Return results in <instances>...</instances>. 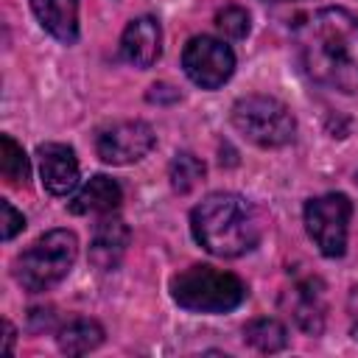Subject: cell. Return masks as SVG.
I'll list each match as a JSON object with an SVG mask.
<instances>
[{
  "instance_id": "1",
  "label": "cell",
  "mask_w": 358,
  "mask_h": 358,
  "mask_svg": "<svg viewBox=\"0 0 358 358\" xmlns=\"http://www.w3.org/2000/svg\"><path fill=\"white\" fill-rule=\"evenodd\" d=\"M305 73L330 90L358 92V17L347 8H322L296 31Z\"/></svg>"
},
{
  "instance_id": "2",
  "label": "cell",
  "mask_w": 358,
  "mask_h": 358,
  "mask_svg": "<svg viewBox=\"0 0 358 358\" xmlns=\"http://www.w3.org/2000/svg\"><path fill=\"white\" fill-rule=\"evenodd\" d=\"M193 238L215 257H238L257 246V210L238 193H210L190 213Z\"/></svg>"
},
{
  "instance_id": "3",
  "label": "cell",
  "mask_w": 358,
  "mask_h": 358,
  "mask_svg": "<svg viewBox=\"0 0 358 358\" xmlns=\"http://www.w3.org/2000/svg\"><path fill=\"white\" fill-rule=\"evenodd\" d=\"M171 296L193 313H227L246 299V285L232 271L213 266H190L171 280Z\"/></svg>"
},
{
  "instance_id": "4",
  "label": "cell",
  "mask_w": 358,
  "mask_h": 358,
  "mask_svg": "<svg viewBox=\"0 0 358 358\" xmlns=\"http://www.w3.org/2000/svg\"><path fill=\"white\" fill-rule=\"evenodd\" d=\"M78 255V241L70 229L45 232L34 246H28L14 260V277L25 291H50L67 277Z\"/></svg>"
},
{
  "instance_id": "5",
  "label": "cell",
  "mask_w": 358,
  "mask_h": 358,
  "mask_svg": "<svg viewBox=\"0 0 358 358\" xmlns=\"http://www.w3.org/2000/svg\"><path fill=\"white\" fill-rule=\"evenodd\" d=\"M232 126L255 145L277 148L294 140L296 123L285 103L271 95H246L232 106Z\"/></svg>"
},
{
  "instance_id": "6",
  "label": "cell",
  "mask_w": 358,
  "mask_h": 358,
  "mask_svg": "<svg viewBox=\"0 0 358 358\" xmlns=\"http://www.w3.org/2000/svg\"><path fill=\"white\" fill-rule=\"evenodd\" d=\"M352 201L344 193H324L305 204V227L324 257H341L347 249Z\"/></svg>"
},
{
  "instance_id": "7",
  "label": "cell",
  "mask_w": 358,
  "mask_h": 358,
  "mask_svg": "<svg viewBox=\"0 0 358 358\" xmlns=\"http://www.w3.org/2000/svg\"><path fill=\"white\" fill-rule=\"evenodd\" d=\"M182 67L201 90H215L229 81L235 70V53L229 45L213 36H193L182 50Z\"/></svg>"
},
{
  "instance_id": "8",
  "label": "cell",
  "mask_w": 358,
  "mask_h": 358,
  "mask_svg": "<svg viewBox=\"0 0 358 358\" xmlns=\"http://www.w3.org/2000/svg\"><path fill=\"white\" fill-rule=\"evenodd\" d=\"M154 129L143 120H123L103 129L95 140L98 157L109 165H129L143 159L154 148Z\"/></svg>"
},
{
  "instance_id": "9",
  "label": "cell",
  "mask_w": 358,
  "mask_h": 358,
  "mask_svg": "<svg viewBox=\"0 0 358 358\" xmlns=\"http://www.w3.org/2000/svg\"><path fill=\"white\" fill-rule=\"evenodd\" d=\"M39 157V179L48 193L64 196L78 182V159L76 151L64 143H45L36 148Z\"/></svg>"
},
{
  "instance_id": "10",
  "label": "cell",
  "mask_w": 358,
  "mask_h": 358,
  "mask_svg": "<svg viewBox=\"0 0 358 358\" xmlns=\"http://www.w3.org/2000/svg\"><path fill=\"white\" fill-rule=\"evenodd\" d=\"M159 50H162V34L154 17H137L126 25L120 36V53L129 64L145 70L159 59Z\"/></svg>"
},
{
  "instance_id": "11",
  "label": "cell",
  "mask_w": 358,
  "mask_h": 358,
  "mask_svg": "<svg viewBox=\"0 0 358 358\" xmlns=\"http://www.w3.org/2000/svg\"><path fill=\"white\" fill-rule=\"evenodd\" d=\"M126 246H129V227H126L120 218H115L112 213H106V215L95 224L92 243H90V260H92L98 268L109 271V268H115V266L120 263Z\"/></svg>"
},
{
  "instance_id": "12",
  "label": "cell",
  "mask_w": 358,
  "mask_h": 358,
  "mask_svg": "<svg viewBox=\"0 0 358 358\" xmlns=\"http://www.w3.org/2000/svg\"><path fill=\"white\" fill-rule=\"evenodd\" d=\"M123 201V190L112 176H92L73 199H70V213L76 215H106L112 210H117Z\"/></svg>"
},
{
  "instance_id": "13",
  "label": "cell",
  "mask_w": 358,
  "mask_h": 358,
  "mask_svg": "<svg viewBox=\"0 0 358 358\" xmlns=\"http://www.w3.org/2000/svg\"><path fill=\"white\" fill-rule=\"evenodd\" d=\"M31 8L42 28L59 42H76L78 36V0H31Z\"/></svg>"
},
{
  "instance_id": "14",
  "label": "cell",
  "mask_w": 358,
  "mask_h": 358,
  "mask_svg": "<svg viewBox=\"0 0 358 358\" xmlns=\"http://www.w3.org/2000/svg\"><path fill=\"white\" fill-rule=\"evenodd\" d=\"M294 319L296 324L310 333V336H319L322 327H324V305H322V282L319 280H308V282H299L294 288Z\"/></svg>"
},
{
  "instance_id": "15",
  "label": "cell",
  "mask_w": 358,
  "mask_h": 358,
  "mask_svg": "<svg viewBox=\"0 0 358 358\" xmlns=\"http://www.w3.org/2000/svg\"><path fill=\"white\" fill-rule=\"evenodd\" d=\"M103 341V327L92 319H73L59 330V350L67 355H84Z\"/></svg>"
},
{
  "instance_id": "16",
  "label": "cell",
  "mask_w": 358,
  "mask_h": 358,
  "mask_svg": "<svg viewBox=\"0 0 358 358\" xmlns=\"http://www.w3.org/2000/svg\"><path fill=\"white\" fill-rule=\"evenodd\" d=\"M243 338H246V344H252L260 352H280L288 344V330L277 319L263 316V319H252L243 327Z\"/></svg>"
},
{
  "instance_id": "17",
  "label": "cell",
  "mask_w": 358,
  "mask_h": 358,
  "mask_svg": "<svg viewBox=\"0 0 358 358\" xmlns=\"http://www.w3.org/2000/svg\"><path fill=\"white\" fill-rule=\"evenodd\" d=\"M0 171H3V179L8 185H25L31 168H28V157L22 151V145L14 143L11 134H3L0 137Z\"/></svg>"
},
{
  "instance_id": "18",
  "label": "cell",
  "mask_w": 358,
  "mask_h": 358,
  "mask_svg": "<svg viewBox=\"0 0 358 358\" xmlns=\"http://www.w3.org/2000/svg\"><path fill=\"white\" fill-rule=\"evenodd\" d=\"M168 176H171V187L176 193H190L201 179H204V162L187 151L176 154L171 168H168Z\"/></svg>"
},
{
  "instance_id": "19",
  "label": "cell",
  "mask_w": 358,
  "mask_h": 358,
  "mask_svg": "<svg viewBox=\"0 0 358 358\" xmlns=\"http://www.w3.org/2000/svg\"><path fill=\"white\" fill-rule=\"evenodd\" d=\"M215 25H218V31L224 36L241 39V36L249 34V14L243 8H238V6H227V8H221L215 14Z\"/></svg>"
},
{
  "instance_id": "20",
  "label": "cell",
  "mask_w": 358,
  "mask_h": 358,
  "mask_svg": "<svg viewBox=\"0 0 358 358\" xmlns=\"http://www.w3.org/2000/svg\"><path fill=\"white\" fill-rule=\"evenodd\" d=\"M0 210H3V241H11L17 232H22V227H25V218H22V213H17L14 207H11V201H0Z\"/></svg>"
},
{
  "instance_id": "21",
  "label": "cell",
  "mask_w": 358,
  "mask_h": 358,
  "mask_svg": "<svg viewBox=\"0 0 358 358\" xmlns=\"http://www.w3.org/2000/svg\"><path fill=\"white\" fill-rule=\"evenodd\" d=\"M347 319H350L352 338H358V285L350 288V296H347Z\"/></svg>"
},
{
  "instance_id": "22",
  "label": "cell",
  "mask_w": 358,
  "mask_h": 358,
  "mask_svg": "<svg viewBox=\"0 0 358 358\" xmlns=\"http://www.w3.org/2000/svg\"><path fill=\"white\" fill-rule=\"evenodd\" d=\"M176 98H179V92L168 84H154L148 90V101H176Z\"/></svg>"
},
{
  "instance_id": "23",
  "label": "cell",
  "mask_w": 358,
  "mask_h": 358,
  "mask_svg": "<svg viewBox=\"0 0 358 358\" xmlns=\"http://www.w3.org/2000/svg\"><path fill=\"white\" fill-rule=\"evenodd\" d=\"M6 324V347H3V352L6 355H11V344H14V327H11V322H3Z\"/></svg>"
}]
</instances>
